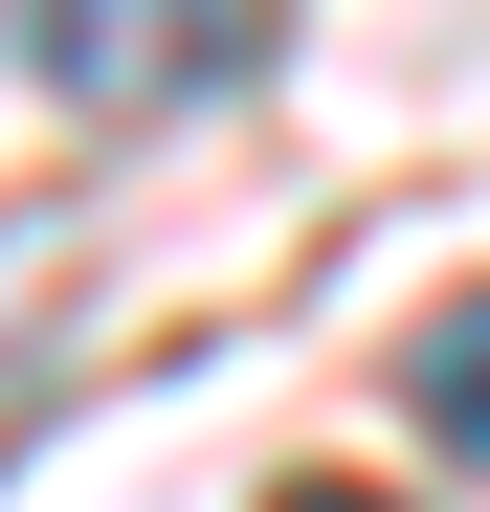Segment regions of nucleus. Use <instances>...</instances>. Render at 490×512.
I'll list each match as a JSON object with an SVG mask.
<instances>
[{"mask_svg": "<svg viewBox=\"0 0 490 512\" xmlns=\"http://www.w3.org/2000/svg\"><path fill=\"white\" fill-rule=\"evenodd\" d=\"M290 45V0H23V67L90 134H156V112H223L245 67Z\"/></svg>", "mask_w": 490, "mask_h": 512, "instance_id": "nucleus-1", "label": "nucleus"}, {"mask_svg": "<svg viewBox=\"0 0 490 512\" xmlns=\"http://www.w3.org/2000/svg\"><path fill=\"white\" fill-rule=\"evenodd\" d=\"M90 245H112L90 201H23V223H0V423H23V401L67 379V357H45V312L90 290Z\"/></svg>", "mask_w": 490, "mask_h": 512, "instance_id": "nucleus-2", "label": "nucleus"}, {"mask_svg": "<svg viewBox=\"0 0 490 512\" xmlns=\"http://www.w3.org/2000/svg\"><path fill=\"white\" fill-rule=\"evenodd\" d=\"M401 401H424V446H468V468H490V290H468V312H424Z\"/></svg>", "mask_w": 490, "mask_h": 512, "instance_id": "nucleus-3", "label": "nucleus"}, {"mask_svg": "<svg viewBox=\"0 0 490 512\" xmlns=\"http://www.w3.org/2000/svg\"><path fill=\"white\" fill-rule=\"evenodd\" d=\"M290 512H379V490H290Z\"/></svg>", "mask_w": 490, "mask_h": 512, "instance_id": "nucleus-4", "label": "nucleus"}]
</instances>
